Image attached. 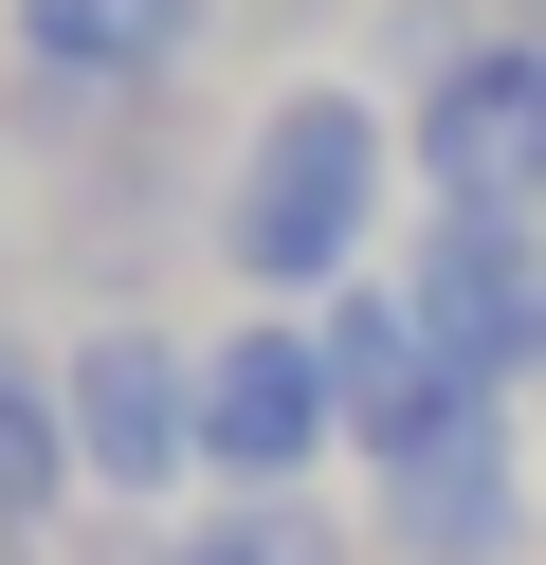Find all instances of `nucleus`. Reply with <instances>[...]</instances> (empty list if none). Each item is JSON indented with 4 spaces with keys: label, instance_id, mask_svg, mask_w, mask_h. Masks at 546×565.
<instances>
[{
    "label": "nucleus",
    "instance_id": "20e7f679",
    "mask_svg": "<svg viewBox=\"0 0 546 565\" xmlns=\"http://www.w3.org/2000/svg\"><path fill=\"white\" fill-rule=\"evenodd\" d=\"M419 329L456 347L473 383H546V220H473V201H437V237H419Z\"/></svg>",
    "mask_w": 546,
    "mask_h": 565
},
{
    "label": "nucleus",
    "instance_id": "0eeeda50",
    "mask_svg": "<svg viewBox=\"0 0 546 565\" xmlns=\"http://www.w3.org/2000/svg\"><path fill=\"white\" fill-rule=\"evenodd\" d=\"M528 456H510V402H473L456 419V438H419V456H400V475H383V547L400 565H528Z\"/></svg>",
    "mask_w": 546,
    "mask_h": 565
},
{
    "label": "nucleus",
    "instance_id": "f257e3e1",
    "mask_svg": "<svg viewBox=\"0 0 546 565\" xmlns=\"http://www.w3.org/2000/svg\"><path fill=\"white\" fill-rule=\"evenodd\" d=\"M400 164H419V147H400L383 92H346V74L274 92V110H255V147H237V183H218V256H237L274 310L364 292V237H383Z\"/></svg>",
    "mask_w": 546,
    "mask_h": 565
},
{
    "label": "nucleus",
    "instance_id": "f03ea898",
    "mask_svg": "<svg viewBox=\"0 0 546 565\" xmlns=\"http://www.w3.org/2000/svg\"><path fill=\"white\" fill-rule=\"evenodd\" d=\"M400 147H419V201L546 220V38H528V19H492V38H419Z\"/></svg>",
    "mask_w": 546,
    "mask_h": 565
},
{
    "label": "nucleus",
    "instance_id": "9b49d317",
    "mask_svg": "<svg viewBox=\"0 0 546 565\" xmlns=\"http://www.w3.org/2000/svg\"><path fill=\"white\" fill-rule=\"evenodd\" d=\"M510 19H528V38H546V0H510Z\"/></svg>",
    "mask_w": 546,
    "mask_h": 565
},
{
    "label": "nucleus",
    "instance_id": "9d476101",
    "mask_svg": "<svg viewBox=\"0 0 546 565\" xmlns=\"http://www.w3.org/2000/svg\"><path fill=\"white\" fill-rule=\"evenodd\" d=\"M164 565H364V547L310 511V492H201V511L164 529Z\"/></svg>",
    "mask_w": 546,
    "mask_h": 565
},
{
    "label": "nucleus",
    "instance_id": "6e6552de",
    "mask_svg": "<svg viewBox=\"0 0 546 565\" xmlns=\"http://www.w3.org/2000/svg\"><path fill=\"white\" fill-rule=\"evenodd\" d=\"M19 55L55 92H164L201 55V0H19Z\"/></svg>",
    "mask_w": 546,
    "mask_h": 565
},
{
    "label": "nucleus",
    "instance_id": "7ed1b4c3",
    "mask_svg": "<svg viewBox=\"0 0 546 565\" xmlns=\"http://www.w3.org/2000/svg\"><path fill=\"white\" fill-rule=\"evenodd\" d=\"M346 438V383H328V329L255 310V329L201 347V475L218 492H310V456Z\"/></svg>",
    "mask_w": 546,
    "mask_h": 565
},
{
    "label": "nucleus",
    "instance_id": "1a4fd4ad",
    "mask_svg": "<svg viewBox=\"0 0 546 565\" xmlns=\"http://www.w3.org/2000/svg\"><path fill=\"white\" fill-rule=\"evenodd\" d=\"M73 492H92V438H73V383L36 365V347H0V529H55Z\"/></svg>",
    "mask_w": 546,
    "mask_h": 565
},
{
    "label": "nucleus",
    "instance_id": "39448f33",
    "mask_svg": "<svg viewBox=\"0 0 546 565\" xmlns=\"http://www.w3.org/2000/svg\"><path fill=\"white\" fill-rule=\"evenodd\" d=\"M55 383L92 438V492H182V456H201V347L182 329H92V347H55Z\"/></svg>",
    "mask_w": 546,
    "mask_h": 565
},
{
    "label": "nucleus",
    "instance_id": "423d86ee",
    "mask_svg": "<svg viewBox=\"0 0 546 565\" xmlns=\"http://www.w3.org/2000/svg\"><path fill=\"white\" fill-rule=\"evenodd\" d=\"M328 383H346V456H383V475L492 402V383L419 329V292H328Z\"/></svg>",
    "mask_w": 546,
    "mask_h": 565
}]
</instances>
